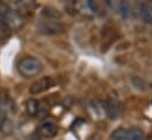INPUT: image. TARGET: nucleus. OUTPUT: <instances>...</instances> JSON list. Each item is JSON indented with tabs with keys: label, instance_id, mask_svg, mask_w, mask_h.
<instances>
[{
	"label": "nucleus",
	"instance_id": "4",
	"mask_svg": "<svg viewBox=\"0 0 152 140\" xmlns=\"http://www.w3.org/2000/svg\"><path fill=\"white\" fill-rule=\"evenodd\" d=\"M52 86H53L52 78L51 77H42V78L38 79L37 81H34L30 86V93L31 94H39V93H42V92L47 91Z\"/></svg>",
	"mask_w": 152,
	"mask_h": 140
},
{
	"label": "nucleus",
	"instance_id": "5",
	"mask_svg": "<svg viewBox=\"0 0 152 140\" xmlns=\"http://www.w3.org/2000/svg\"><path fill=\"white\" fill-rule=\"evenodd\" d=\"M60 30H61V26L54 19L45 18L39 25V31L45 34H56L60 32Z\"/></svg>",
	"mask_w": 152,
	"mask_h": 140
},
{
	"label": "nucleus",
	"instance_id": "7",
	"mask_svg": "<svg viewBox=\"0 0 152 140\" xmlns=\"http://www.w3.org/2000/svg\"><path fill=\"white\" fill-rule=\"evenodd\" d=\"M75 6H76L77 11L83 15L91 17L96 13V8L92 1H78Z\"/></svg>",
	"mask_w": 152,
	"mask_h": 140
},
{
	"label": "nucleus",
	"instance_id": "6",
	"mask_svg": "<svg viewBox=\"0 0 152 140\" xmlns=\"http://www.w3.org/2000/svg\"><path fill=\"white\" fill-rule=\"evenodd\" d=\"M40 133L44 136V137H47V138H53L57 136L58 133V126L54 121L52 120H46L41 124L40 126Z\"/></svg>",
	"mask_w": 152,
	"mask_h": 140
},
{
	"label": "nucleus",
	"instance_id": "8",
	"mask_svg": "<svg viewBox=\"0 0 152 140\" xmlns=\"http://www.w3.org/2000/svg\"><path fill=\"white\" fill-rule=\"evenodd\" d=\"M26 109H27V113L32 117L37 115L39 113V103L38 100L36 99H30L26 104Z\"/></svg>",
	"mask_w": 152,
	"mask_h": 140
},
{
	"label": "nucleus",
	"instance_id": "2",
	"mask_svg": "<svg viewBox=\"0 0 152 140\" xmlns=\"http://www.w3.org/2000/svg\"><path fill=\"white\" fill-rule=\"evenodd\" d=\"M17 70L21 77L32 78L40 74V72L42 71V64L34 57H25L18 63Z\"/></svg>",
	"mask_w": 152,
	"mask_h": 140
},
{
	"label": "nucleus",
	"instance_id": "9",
	"mask_svg": "<svg viewBox=\"0 0 152 140\" xmlns=\"http://www.w3.org/2000/svg\"><path fill=\"white\" fill-rule=\"evenodd\" d=\"M5 121H6V111L2 106H0V131L5 125Z\"/></svg>",
	"mask_w": 152,
	"mask_h": 140
},
{
	"label": "nucleus",
	"instance_id": "1",
	"mask_svg": "<svg viewBox=\"0 0 152 140\" xmlns=\"http://www.w3.org/2000/svg\"><path fill=\"white\" fill-rule=\"evenodd\" d=\"M0 24L7 30H20L25 25V18L18 9L7 4H0Z\"/></svg>",
	"mask_w": 152,
	"mask_h": 140
},
{
	"label": "nucleus",
	"instance_id": "3",
	"mask_svg": "<svg viewBox=\"0 0 152 140\" xmlns=\"http://www.w3.org/2000/svg\"><path fill=\"white\" fill-rule=\"evenodd\" d=\"M111 138L113 140H144L145 133L138 127L117 128L112 132Z\"/></svg>",
	"mask_w": 152,
	"mask_h": 140
}]
</instances>
